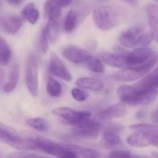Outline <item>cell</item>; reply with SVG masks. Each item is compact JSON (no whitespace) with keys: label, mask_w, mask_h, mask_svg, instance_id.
I'll list each match as a JSON object with an SVG mask.
<instances>
[{"label":"cell","mask_w":158,"mask_h":158,"mask_svg":"<svg viewBox=\"0 0 158 158\" xmlns=\"http://www.w3.org/2000/svg\"><path fill=\"white\" fill-rule=\"evenodd\" d=\"M0 140L16 150L26 152L36 150L35 139L23 137L13 127L3 123H0Z\"/></svg>","instance_id":"obj_1"},{"label":"cell","mask_w":158,"mask_h":158,"mask_svg":"<svg viewBox=\"0 0 158 158\" xmlns=\"http://www.w3.org/2000/svg\"><path fill=\"white\" fill-rule=\"evenodd\" d=\"M117 96L123 104L132 106L147 105L155 100L157 96V90L147 93H138L134 90L132 86L122 85L117 89Z\"/></svg>","instance_id":"obj_2"},{"label":"cell","mask_w":158,"mask_h":158,"mask_svg":"<svg viewBox=\"0 0 158 158\" xmlns=\"http://www.w3.org/2000/svg\"><path fill=\"white\" fill-rule=\"evenodd\" d=\"M92 19L97 28L102 31H109L120 23L119 12L114 8L108 5L96 8L93 10Z\"/></svg>","instance_id":"obj_3"},{"label":"cell","mask_w":158,"mask_h":158,"mask_svg":"<svg viewBox=\"0 0 158 158\" xmlns=\"http://www.w3.org/2000/svg\"><path fill=\"white\" fill-rule=\"evenodd\" d=\"M119 43L127 48H131L136 46L146 48L152 41L150 32H145L142 27L133 26L124 31L119 36Z\"/></svg>","instance_id":"obj_4"},{"label":"cell","mask_w":158,"mask_h":158,"mask_svg":"<svg viewBox=\"0 0 158 158\" xmlns=\"http://www.w3.org/2000/svg\"><path fill=\"white\" fill-rule=\"evenodd\" d=\"M25 86L28 92L34 98L38 95V60L35 54H30L26 60L25 66Z\"/></svg>","instance_id":"obj_5"},{"label":"cell","mask_w":158,"mask_h":158,"mask_svg":"<svg viewBox=\"0 0 158 158\" xmlns=\"http://www.w3.org/2000/svg\"><path fill=\"white\" fill-rule=\"evenodd\" d=\"M102 130V125L99 121L91 118L85 119L78 125L73 127L72 133L73 136L82 138V139H93L98 138L100 132Z\"/></svg>","instance_id":"obj_6"},{"label":"cell","mask_w":158,"mask_h":158,"mask_svg":"<svg viewBox=\"0 0 158 158\" xmlns=\"http://www.w3.org/2000/svg\"><path fill=\"white\" fill-rule=\"evenodd\" d=\"M52 114L60 117L67 124L74 127L85 119L91 117V113L88 111H75L69 107H58L52 110Z\"/></svg>","instance_id":"obj_7"},{"label":"cell","mask_w":158,"mask_h":158,"mask_svg":"<svg viewBox=\"0 0 158 158\" xmlns=\"http://www.w3.org/2000/svg\"><path fill=\"white\" fill-rule=\"evenodd\" d=\"M155 54L156 52L152 48H150L148 47H140L132 50L131 52H127L125 56V59L127 67H137L148 61Z\"/></svg>","instance_id":"obj_8"},{"label":"cell","mask_w":158,"mask_h":158,"mask_svg":"<svg viewBox=\"0 0 158 158\" xmlns=\"http://www.w3.org/2000/svg\"><path fill=\"white\" fill-rule=\"evenodd\" d=\"M48 70L51 75L58 77L65 82H71L73 76L64 62L56 53H51L48 62Z\"/></svg>","instance_id":"obj_9"},{"label":"cell","mask_w":158,"mask_h":158,"mask_svg":"<svg viewBox=\"0 0 158 158\" xmlns=\"http://www.w3.org/2000/svg\"><path fill=\"white\" fill-rule=\"evenodd\" d=\"M61 53L66 60L76 64H85L91 57V55L87 50L75 46H69L64 48Z\"/></svg>","instance_id":"obj_10"},{"label":"cell","mask_w":158,"mask_h":158,"mask_svg":"<svg viewBox=\"0 0 158 158\" xmlns=\"http://www.w3.org/2000/svg\"><path fill=\"white\" fill-rule=\"evenodd\" d=\"M147 73L139 67H127L115 72L113 73L112 77L119 82H132L142 78Z\"/></svg>","instance_id":"obj_11"},{"label":"cell","mask_w":158,"mask_h":158,"mask_svg":"<svg viewBox=\"0 0 158 158\" xmlns=\"http://www.w3.org/2000/svg\"><path fill=\"white\" fill-rule=\"evenodd\" d=\"M35 144L36 146V149H39L44 152L56 157H59L65 150L64 145L44 138H35Z\"/></svg>","instance_id":"obj_12"},{"label":"cell","mask_w":158,"mask_h":158,"mask_svg":"<svg viewBox=\"0 0 158 158\" xmlns=\"http://www.w3.org/2000/svg\"><path fill=\"white\" fill-rule=\"evenodd\" d=\"M129 127L134 131L142 133L150 142V145L158 147V126L152 125V124L139 123V124L131 125Z\"/></svg>","instance_id":"obj_13"},{"label":"cell","mask_w":158,"mask_h":158,"mask_svg":"<svg viewBox=\"0 0 158 158\" xmlns=\"http://www.w3.org/2000/svg\"><path fill=\"white\" fill-rule=\"evenodd\" d=\"M127 113V108L122 103L112 104L98 111L97 117L100 120H112L124 116Z\"/></svg>","instance_id":"obj_14"},{"label":"cell","mask_w":158,"mask_h":158,"mask_svg":"<svg viewBox=\"0 0 158 158\" xmlns=\"http://www.w3.org/2000/svg\"><path fill=\"white\" fill-rule=\"evenodd\" d=\"M121 127L116 125L108 126L102 133V144L107 148H114L121 144L122 140L120 138Z\"/></svg>","instance_id":"obj_15"},{"label":"cell","mask_w":158,"mask_h":158,"mask_svg":"<svg viewBox=\"0 0 158 158\" xmlns=\"http://www.w3.org/2000/svg\"><path fill=\"white\" fill-rule=\"evenodd\" d=\"M75 85L77 88L84 89V90H90L94 92H100L104 89V83L99 78L96 77H79L76 79Z\"/></svg>","instance_id":"obj_16"},{"label":"cell","mask_w":158,"mask_h":158,"mask_svg":"<svg viewBox=\"0 0 158 158\" xmlns=\"http://www.w3.org/2000/svg\"><path fill=\"white\" fill-rule=\"evenodd\" d=\"M148 25L152 40L158 43V5L149 4L146 9Z\"/></svg>","instance_id":"obj_17"},{"label":"cell","mask_w":158,"mask_h":158,"mask_svg":"<svg viewBox=\"0 0 158 158\" xmlns=\"http://www.w3.org/2000/svg\"><path fill=\"white\" fill-rule=\"evenodd\" d=\"M24 23V20L23 19L22 16H17V15H11L7 18H5L2 21V27L5 33L8 35H16L20 29L23 27Z\"/></svg>","instance_id":"obj_18"},{"label":"cell","mask_w":158,"mask_h":158,"mask_svg":"<svg viewBox=\"0 0 158 158\" xmlns=\"http://www.w3.org/2000/svg\"><path fill=\"white\" fill-rule=\"evenodd\" d=\"M125 56H126V54L105 52L101 55V60H102L103 63H105L111 67L119 68L121 70V69L127 68V64L126 62Z\"/></svg>","instance_id":"obj_19"},{"label":"cell","mask_w":158,"mask_h":158,"mask_svg":"<svg viewBox=\"0 0 158 158\" xmlns=\"http://www.w3.org/2000/svg\"><path fill=\"white\" fill-rule=\"evenodd\" d=\"M64 147L69 150L73 151L81 158H102L101 152L92 148L84 147V146L76 145V144H67V145H64Z\"/></svg>","instance_id":"obj_20"},{"label":"cell","mask_w":158,"mask_h":158,"mask_svg":"<svg viewBox=\"0 0 158 158\" xmlns=\"http://www.w3.org/2000/svg\"><path fill=\"white\" fill-rule=\"evenodd\" d=\"M19 77H20V65L16 61L13 63V65L10 69L9 80L3 86V90L6 93H10L15 90V89L18 85Z\"/></svg>","instance_id":"obj_21"},{"label":"cell","mask_w":158,"mask_h":158,"mask_svg":"<svg viewBox=\"0 0 158 158\" xmlns=\"http://www.w3.org/2000/svg\"><path fill=\"white\" fill-rule=\"evenodd\" d=\"M44 15L48 20L58 21L61 15V6L57 0H48L44 5Z\"/></svg>","instance_id":"obj_22"},{"label":"cell","mask_w":158,"mask_h":158,"mask_svg":"<svg viewBox=\"0 0 158 158\" xmlns=\"http://www.w3.org/2000/svg\"><path fill=\"white\" fill-rule=\"evenodd\" d=\"M22 17L23 20L31 24H35L40 17V12L34 3L27 4L22 10Z\"/></svg>","instance_id":"obj_23"},{"label":"cell","mask_w":158,"mask_h":158,"mask_svg":"<svg viewBox=\"0 0 158 158\" xmlns=\"http://www.w3.org/2000/svg\"><path fill=\"white\" fill-rule=\"evenodd\" d=\"M126 140L129 146L135 147V148H142V147H147L150 145V142L148 141L146 137L142 133L137 132V131L128 135Z\"/></svg>","instance_id":"obj_24"},{"label":"cell","mask_w":158,"mask_h":158,"mask_svg":"<svg viewBox=\"0 0 158 158\" xmlns=\"http://www.w3.org/2000/svg\"><path fill=\"white\" fill-rule=\"evenodd\" d=\"M44 30L49 43H56L60 36V25L58 23V21L48 20L47 25L44 28Z\"/></svg>","instance_id":"obj_25"},{"label":"cell","mask_w":158,"mask_h":158,"mask_svg":"<svg viewBox=\"0 0 158 158\" xmlns=\"http://www.w3.org/2000/svg\"><path fill=\"white\" fill-rule=\"evenodd\" d=\"M46 90L50 97L59 98L62 94V86L53 76H48L47 86H46Z\"/></svg>","instance_id":"obj_26"},{"label":"cell","mask_w":158,"mask_h":158,"mask_svg":"<svg viewBox=\"0 0 158 158\" xmlns=\"http://www.w3.org/2000/svg\"><path fill=\"white\" fill-rule=\"evenodd\" d=\"M12 56L11 49L8 42L0 36V66H6L10 63Z\"/></svg>","instance_id":"obj_27"},{"label":"cell","mask_w":158,"mask_h":158,"mask_svg":"<svg viewBox=\"0 0 158 158\" xmlns=\"http://www.w3.org/2000/svg\"><path fill=\"white\" fill-rule=\"evenodd\" d=\"M78 14L74 10H70L63 22V29L66 33H72L77 25Z\"/></svg>","instance_id":"obj_28"},{"label":"cell","mask_w":158,"mask_h":158,"mask_svg":"<svg viewBox=\"0 0 158 158\" xmlns=\"http://www.w3.org/2000/svg\"><path fill=\"white\" fill-rule=\"evenodd\" d=\"M26 125L39 132H46L48 130V127H49L48 122L43 117L29 118L26 120Z\"/></svg>","instance_id":"obj_29"},{"label":"cell","mask_w":158,"mask_h":158,"mask_svg":"<svg viewBox=\"0 0 158 158\" xmlns=\"http://www.w3.org/2000/svg\"><path fill=\"white\" fill-rule=\"evenodd\" d=\"M85 65L87 66V68L96 73H103L105 72V67H104V63L102 62V60L100 58L97 57H93L91 56L88 61L85 63Z\"/></svg>","instance_id":"obj_30"},{"label":"cell","mask_w":158,"mask_h":158,"mask_svg":"<svg viewBox=\"0 0 158 158\" xmlns=\"http://www.w3.org/2000/svg\"><path fill=\"white\" fill-rule=\"evenodd\" d=\"M71 96L72 98L76 101V102H86L89 95V93L84 90V89H81L79 88H73L72 90H71Z\"/></svg>","instance_id":"obj_31"},{"label":"cell","mask_w":158,"mask_h":158,"mask_svg":"<svg viewBox=\"0 0 158 158\" xmlns=\"http://www.w3.org/2000/svg\"><path fill=\"white\" fill-rule=\"evenodd\" d=\"M38 44H39V49H40L41 53L46 54L48 51V48H49V41H48V37H47V35H46L44 29H42V31H41Z\"/></svg>","instance_id":"obj_32"},{"label":"cell","mask_w":158,"mask_h":158,"mask_svg":"<svg viewBox=\"0 0 158 158\" xmlns=\"http://www.w3.org/2000/svg\"><path fill=\"white\" fill-rule=\"evenodd\" d=\"M8 158H39V155L26 151H18L10 152L8 155Z\"/></svg>","instance_id":"obj_33"},{"label":"cell","mask_w":158,"mask_h":158,"mask_svg":"<svg viewBox=\"0 0 158 158\" xmlns=\"http://www.w3.org/2000/svg\"><path fill=\"white\" fill-rule=\"evenodd\" d=\"M129 157H130V152L127 151L115 150L111 152L107 158H129Z\"/></svg>","instance_id":"obj_34"},{"label":"cell","mask_w":158,"mask_h":158,"mask_svg":"<svg viewBox=\"0 0 158 158\" xmlns=\"http://www.w3.org/2000/svg\"><path fill=\"white\" fill-rule=\"evenodd\" d=\"M58 158H80V157H79L77 155V153L74 152L73 151L65 148V150L63 151V152Z\"/></svg>","instance_id":"obj_35"},{"label":"cell","mask_w":158,"mask_h":158,"mask_svg":"<svg viewBox=\"0 0 158 158\" xmlns=\"http://www.w3.org/2000/svg\"><path fill=\"white\" fill-rule=\"evenodd\" d=\"M5 1L9 4V5H10L11 7H20L23 3V1L24 0H5Z\"/></svg>","instance_id":"obj_36"},{"label":"cell","mask_w":158,"mask_h":158,"mask_svg":"<svg viewBox=\"0 0 158 158\" xmlns=\"http://www.w3.org/2000/svg\"><path fill=\"white\" fill-rule=\"evenodd\" d=\"M123 1L133 8H136L139 4V0H123Z\"/></svg>","instance_id":"obj_37"},{"label":"cell","mask_w":158,"mask_h":158,"mask_svg":"<svg viewBox=\"0 0 158 158\" xmlns=\"http://www.w3.org/2000/svg\"><path fill=\"white\" fill-rule=\"evenodd\" d=\"M57 1H58L59 4L61 6V8H64V7L69 6V5L73 2V0H57Z\"/></svg>","instance_id":"obj_38"},{"label":"cell","mask_w":158,"mask_h":158,"mask_svg":"<svg viewBox=\"0 0 158 158\" xmlns=\"http://www.w3.org/2000/svg\"><path fill=\"white\" fill-rule=\"evenodd\" d=\"M151 119H152L153 122H155V123L158 122V109H156L155 111H153V112L152 113V114H151Z\"/></svg>","instance_id":"obj_39"},{"label":"cell","mask_w":158,"mask_h":158,"mask_svg":"<svg viewBox=\"0 0 158 158\" xmlns=\"http://www.w3.org/2000/svg\"><path fill=\"white\" fill-rule=\"evenodd\" d=\"M5 76H6V73H5V71H4L2 68H0V85H1V84H2V82L4 81Z\"/></svg>","instance_id":"obj_40"},{"label":"cell","mask_w":158,"mask_h":158,"mask_svg":"<svg viewBox=\"0 0 158 158\" xmlns=\"http://www.w3.org/2000/svg\"><path fill=\"white\" fill-rule=\"evenodd\" d=\"M129 158H152V157L145 156V155H138V154H132V153H130V157Z\"/></svg>","instance_id":"obj_41"},{"label":"cell","mask_w":158,"mask_h":158,"mask_svg":"<svg viewBox=\"0 0 158 158\" xmlns=\"http://www.w3.org/2000/svg\"><path fill=\"white\" fill-rule=\"evenodd\" d=\"M152 158H158V152H152Z\"/></svg>","instance_id":"obj_42"},{"label":"cell","mask_w":158,"mask_h":158,"mask_svg":"<svg viewBox=\"0 0 158 158\" xmlns=\"http://www.w3.org/2000/svg\"><path fill=\"white\" fill-rule=\"evenodd\" d=\"M39 158H49V157H42V156H39Z\"/></svg>","instance_id":"obj_43"},{"label":"cell","mask_w":158,"mask_h":158,"mask_svg":"<svg viewBox=\"0 0 158 158\" xmlns=\"http://www.w3.org/2000/svg\"><path fill=\"white\" fill-rule=\"evenodd\" d=\"M154 1H155V2H156L157 4H158V0H154Z\"/></svg>","instance_id":"obj_44"}]
</instances>
